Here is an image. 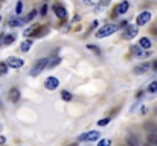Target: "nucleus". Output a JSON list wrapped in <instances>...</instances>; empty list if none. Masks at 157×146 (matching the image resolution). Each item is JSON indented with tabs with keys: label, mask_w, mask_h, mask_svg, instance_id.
<instances>
[{
	"label": "nucleus",
	"mask_w": 157,
	"mask_h": 146,
	"mask_svg": "<svg viewBox=\"0 0 157 146\" xmlns=\"http://www.w3.org/2000/svg\"><path fill=\"white\" fill-rule=\"evenodd\" d=\"M117 29H119L117 24H105L96 32V37H98V38H105V37H110L111 34H115Z\"/></svg>",
	"instance_id": "1"
},
{
	"label": "nucleus",
	"mask_w": 157,
	"mask_h": 146,
	"mask_svg": "<svg viewBox=\"0 0 157 146\" xmlns=\"http://www.w3.org/2000/svg\"><path fill=\"white\" fill-rule=\"evenodd\" d=\"M47 61H49L47 58H41V59H38V61L35 62V66L32 67V70H31V76H37V75H38L43 69L47 67Z\"/></svg>",
	"instance_id": "2"
},
{
	"label": "nucleus",
	"mask_w": 157,
	"mask_h": 146,
	"mask_svg": "<svg viewBox=\"0 0 157 146\" xmlns=\"http://www.w3.org/2000/svg\"><path fill=\"white\" fill-rule=\"evenodd\" d=\"M149 20H151V12H149V11H143V12H140V14L137 15V18H136V24L143 26V24H147Z\"/></svg>",
	"instance_id": "3"
},
{
	"label": "nucleus",
	"mask_w": 157,
	"mask_h": 146,
	"mask_svg": "<svg viewBox=\"0 0 157 146\" xmlns=\"http://www.w3.org/2000/svg\"><path fill=\"white\" fill-rule=\"evenodd\" d=\"M99 139H101V132H98V131H90L79 137V140H87V142H96Z\"/></svg>",
	"instance_id": "4"
},
{
	"label": "nucleus",
	"mask_w": 157,
	"mask_h": 146,
	"mask_svg": "<svg viewBox=\"0 0 157 146\" xmlns=\"http://www.w3.org/2000/svg\"><path fill=\"white\" fill-rule=\"evenodd\" d=\"M137 35V26H127L125 28V32H124V38L125 40H131Z\"/></svg>",
	"instance_id": "5"
},
{
	"label": "nucleus",
	"mask_w": 157,
	"mask_h": 146,
	"mask_svg": "<svg viewBox=\"0 0 157 146\" xmlns=\"http://www.w3.org/2000/svg\"><path fill=\"white\" fill-rule=\"evenodd\" d=\"M8 66L9 67H12V69H20V67H23V64H25V61L21 58H15V56H11V58H8Z\"/></svg>",
	"instance_id": "6"
},
{
	"label": "nucleus",
	"mask_w": 157,
	"mask_h": 146,
	"mask_svg": "<svg viewBox=\"0 0 157 146\" xmlns=\"http://www.w3.org/2000/svg\"><path fill=\"white\" fill-rule=\"evenodd\" d=\"M58 85H59V81H58L55 76H49V78L44 81V87H46L47 90H55Z\"/></svg>",
	"instance_id": "7"
},
{
	"label": "nucleus",
	"mask_w": 157,
	"mask_h": 146,
	"mask_svg": "<svg viewBox=\"0 0 157 146\" xmlns=\"http://www.w3.org/2000/svg\"><path fill=\"white\" fill-rule=\"evenodd\" d=\"M52 9H53V12L57 14V17H58V18H66L67 11H66V8H64V6H61V5L55 3V5L52 6Z\"/></svg>",
	"instance_id": "8"
},
{
	"label": "nucleus",
	"mask_w": 157,
	"mask_h": 146,
	"mask_svg": "<svg viewBox=\"0 0 157 146\" xmlns=\"http://www.w3.org/2000/svg\"><path fill=\"white\" fill-rule=\"evenodd\" d=\"M128 8H130V3L124 0L122 3H119L117 6H116V9H115V14H124V12H127V11H128Z\"/></svg>",
	"instance_id": "9"
},
{
	"label": "nucleus",
	"mask_w": 157,
	"mask_h": 146,
	"mask_svg": "<svg viewBox=\"0 0 157 146\" xmlns=\"http://www.w3.org/2000/svg\"><path fill=\"white\" fill-rule=\"evenodd\" d=\"M149 64L148 62H143V64H140V66H136L134 67V73L136 75H142V73H145V72H148L149 70Z\"/></svg>",
	"instance_id": "10"
},
{
	"label": "nucleus",
	"mask_w": 157,
	"mask_h": 146,
	"mask_svg": "<svg viewBox=\"0 0 157 146\" xmlns=\"http://www.w3.org/2000/svg\"><path fill=\"white\" fill-rule=\"evenodd\" d=\"M9 99L12 101V102H17L20 99V91L17 88H11L9 90Z\"/></svg>",
	"instance_id": "11"
},
{
	"label": "nucleus",
	"mask_w": 157,
	"mask_h": 146,
	"mask_svg": "<svg viewBox=\"0 0 157 146\" xmlns=\"http://www.w3.org/2000/svg\"><path fill=\"white\" fill-rule=\"evenodd\" d=\"M32 46V40H25L23 43H21V46H20V50L21 52H28L29 49Z\"/></svg>",
	"instance_id": "12"
},
{
	"label": "nucleus",
	"mask_w": 157,
	"mask_h": 146,
	"mask_svg": "<svg viewBox=\"0 0 157 146\" xmlns=\"http://www.w3.org/2000/svg\"><path fill=\"white\" fill-rule=\"evenodd\" d=\"M139 44H140V47L142 49H149L151 47V40L149 38H140V41H139Z\"/></svg>",
	"instance_id": "13"
},
{
	"label": "nucleus",
	"mask_w": 157,
	"mask_h": 146,
	"mask_svg": "<svg viewBox=\"0 0 157 146\" xmlns=\"http://www.w3.org/2000/svg\"><path fill=\"white\" fill-rule=\"evenodd\" d=\"M37 28H38V24H32L31 28H28V29L23 32V35H25V37H31L32 34H34V31H35Z\"/></svg>",
	"instance_id": "14"
},
{
	"label": "nucleus",
	"mask_w": 157,
	"mask_h": 146,
	"mask_svg": "<svg viewBox=\"0 0 157 146\" xmlns=\"http://www.w3.org/2000/svg\"><path fill=\"white\" fill-rule=\"evenodd\" d=\"M61 97H63V101H66V102H69V101H72V93H69V91H61Z\"/></svg>",
	"instance_id": "15"
},
{
	"label": "nucleus",
	"mask_w": 157,
	"mask_h": 146,
	"mask_svg": "<svg viewBox=\"0 0 157 146\" xmlns=\"http://www.w3.org/2000/svg\"><path fill=\"white\" fill-rule=\"evenodd\" d=\"M147 140L151 145H157V134H149V136L147 137Z\"/></svg>",
	"instance_id": "16"
},
{
	"label": "nucleus",
	"mask_w": 157,
	"mask_h": 146,
	"mask_svg": "<svg viewBox=\"0 0 157 146\" xmlns=\"http://www.w3.org/2000/svg\"><path fill=\"white\" fill-rule=\"evenodd\" d=\"M8 64H5V62H0V76L2 75H6L8 73Z\"/></svg>",
	"instance_id": "17"
},
{
	"label": "nucleus",
	"mask_w": 157,
	"mask_h": 146,
	"mask_svg": "<svg viewBox=\"0 0 157 146\" xmlns=\"http://www.w3.org/2000/svg\"><path fill=\"white\" fill-rule=\"evenodd\" d=\"M20 24H21V21L17 20V18H11L9 20V26H11V28H18Z\"/></svg>",
	"instance_id": "18"
},
{
	"label": "nucleus",
	"mask_w": 157,
	"mask_h": 146,
	"mask_svg": "<svg viewBox=\"0 0 157 146\" xmlns=\"http://www.w3.org/2000/svg\"><path fill=\"white\" fill-rule=\"evenodd\" d=\"M14 40H15L14 35H6L3 38V44H11V43H14Z\"/></svg>",
	"instance_id": "19"
},
{
	"label": "nucleus",
	"mask_w": 157,
	"mask_h": 146,
	"mask_svg": "<svg viewBox=\"0 0 157 146\" xmlns=\"http://www.w3.org/2000/svg\"><path fill=\"white\" fill-rule=\"evenodd\" d=\"M127 142H128L130 145H134V146L139 145V140H137L136 137H133V136H128V137H127Z\"/></svg>",
	"instance_id": "20"
},
{
	"label": "nucleus",
	"mask_w": 157,
	"mask_h": 146,
	"mask_svg": "<svg viewBox=\"0 0 157 146\" xmlns=\"http://www.w3.org/2000/svg\"><path fill=\"white\" fill-rule=\"evenodd\" d=\"M59 61H61V59H59V58H55V59H53L52 62H51V61H47V67H49V69L55 67V66H58V64H59Z\"/></svg>",
	"instance_id": "21"
},
{
	"label": "nucleus",
	"mask_w": 157,
	"mask_h": 146,
	"mask_svg": "<svg viewBox=\"0 0 157 146\" xmlns=\"http://www.w3.org/2000/svg\"><path fill=\"white\" fill-rule=\"evenodd\" d=\"M148 90L151 91V93H156V91H157V82H156V81H154V82H151V84H149Z\"/></svg>",
	"instance_id": "22"
},
{
	"label": "nucleus",
	"mask_w": 157,
	"mask_h": 146,
	"mask_svg": "<svg viewBox=\"0 0 157 146\" xmlns=\"http://www.w3.org/2000/svg\"><path fill=\"white\" fill-rule=\"evenodd\" d=\"M110 2H111V0H101L98 9H99V8H105V6H108V5H110Z\"/></svg>",
	"instance_id": "23"
},
{
	"label": "nucleus",
	"mask_w": 157,
	"mask_h": 146,
	"mask_svg": "<svg viewBox=\"0 0 157 146\" xmlns=\"http://www.w3.org/2000/svg\"><path fill=\"white\" fill-rule=\"evenodd\" d=\"M21 9H23V3H21V2H18L17 3V8H15V14H21Z\"/></svg>",
	"instance_id": "24"
},
{
	"label": "nucleus",
	"mask_w": 157,
	"mask_h": 146,
	"mask_svg": "<svg viewBox=\"0 0 157 146\" xmlns=\"http://www.w3.org/2000/svg\"><path fill=\"white\" fill-rule=\"evenodd\" d=\"M108 122H110V119H108V117H107V119H101V120L98 122V125H99V126H105Z\"/></svg>",
	"instance_id": "25"
},
{
	"label": "nucleus",
	"mask_w": 157,
	"mask_h": 146,
	"mask_svg": "<svg viewBox=\"0 0 157 146\" xmlns=\"http://www.w3.org/2000/svg\"><path fill=\"white\" fill-rule=\"evenodd\" d=\"M35 15H37V11H31V14L28 15V17H26V21H31L32 18L35 17Z\"/></svg>",
	"instance_id": "26"
},
{
	"label": "nucleus",
	"mask_w": 157,
	"mask_h": 146,
	"mask_svg": "<svg viewBox=\"0 0 157 146\" xmlns=\"http://www.w3.org/2000/svg\"><path fill=\"white\" fill-rule=\"evenodd\" d=\"M40 14H41V15H46V14H47V5H43V6H41Z\"/></svg>",
	"instance_id": "27"
},
{
	"label": "nucleus",
	"mask_w": 157,
	"mask_h": 146,
	"mask_svg": "<svg viewBox=\"0 0 157 146\" xmlns=\"http://www.w3.org/2000/svg\"><path fill=\"white\" fill-rule=\"evenodd\" d=\"M111 145V140H99V146H107Z\"/></svg>",
	"instance_id": "28"
},
{
	"label": "nucleus",
	"mask_w": 157,
	"mask_h": 146,
	"mask_svg": "<svg viewBox=\"0 0 157 146\" xmlns=\"http://www.w3.org/2000/svg\"><path fill=\"white\" fill-rule=\"evenodd\" d=\"M87 49H90V50H93V52H99V49H98V47H96V46H91V44L87 46Z\"/></svg>",
	"instance_id": "29"
},
{
	"label": "nucleus",
	"mask_w": 157,
	"mask_h": 146,
	"mask_svg": "<svg viewBox=\"0 0 157 146\" xmlns=\"http://www.w3.org/2000/svg\"><path fill=\"white\" fill-rule=\"evenodd\" d=\"M83 2H84L85 5H93V2H91V0H83Z\"/></svg>",
	"instance_id": "30"
},
{
	"label": "nucleus",
	"mask_w": 157,
	"mask_h": 146,
	"mask_svg": "<svg viewBox=\"0 0 157 146\" xmlns=\"http://www.w3.org/2000/svg\"><path fill=\"white\" fill-rule=\"evenodd\" d=\"M2 143H5V137L0 136V145H2Z\"/></svg>",
	"instance_id": "31"
},
{
	"label": "nucleus",
	"mask_w": 157,
	"mask_h": 146,
	"mask_svg": "<svg viewBox=\"0 0 157 146\" xmlns=\"http://www.w3.org/2000/svg\"><path fill=\"white\" fill-rule=\"evenodd\" d=\"M0 23H2V17H0Z\"/></svg>",
	"instance_id": "32"
}]
</instances>
